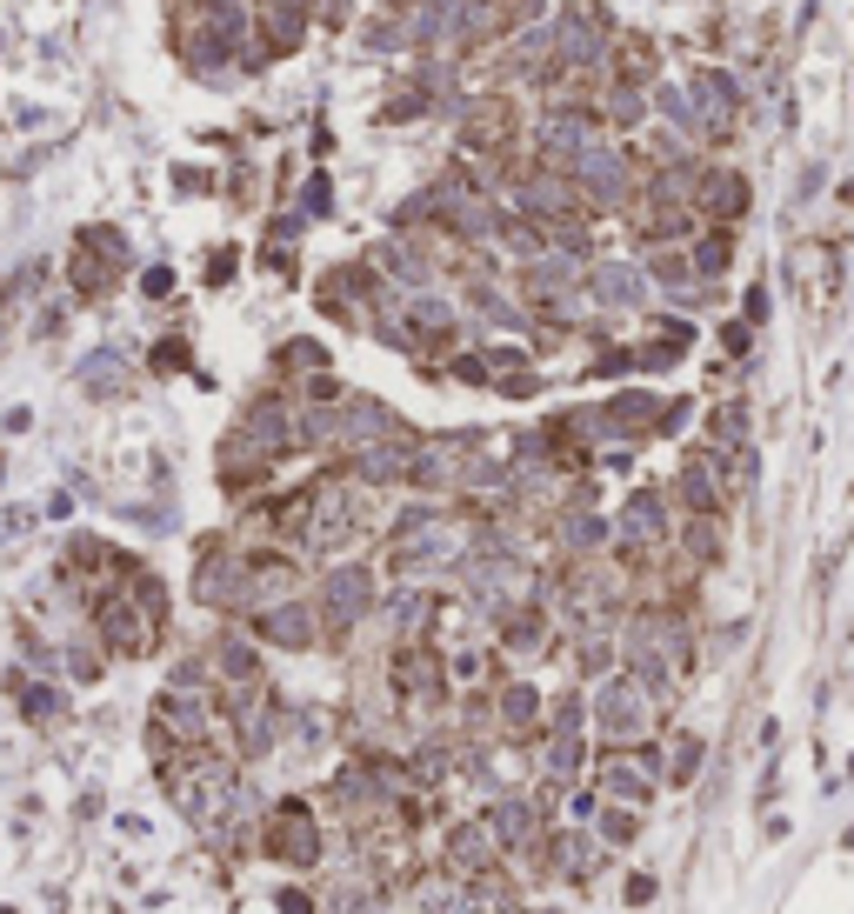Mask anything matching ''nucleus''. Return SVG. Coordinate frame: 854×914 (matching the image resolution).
<instances>
[{"instance_id": "nucleus-22", "label": "nucleus", "mask_w": 854, "mask_h": 914, "mask_svg": "<svg viewBox=\"0 0 854 914\" xmlns=\"http://www.w3.org/2000/svg\"><path fill=\"white\" fill-rule=\"evenodd\" d=\"M541 768H548V788H574L581 768H587V741H581V734H548Z\"/></svg>"}, {"instance_id": "nucleus-29", "label": "nucleus", "mask_w": 854, "mask_h": 914, "mask_svg": "<svg viewBox=\"0 0 854 914\" xmlns=\"http://www.w3.org/2000/svg\"><path fill=\"white\" fill-rule=\"evenodd\" d=\"M634 835H641V814L608 801V808H602V835H594V842H602V848H628Z\"/></svg>"}, {"instance_id": "nucleus-7", "label": "nucleus", "mask_w": 854, "mask_h": 914, "mask_svg": "<svg viewBox=\"0 0 854 914\" xmlns=\"http://www.w3.org/2000/svg\"><path fill=\"white\" fill-rule=\"evenodd\" d=\"M654 788H661V755L654 747H608L602 755V801L641 808Z\"/></svg>"}, {"instance_id": "nucleus-13", "label": "nucleus", "mask_w": 854, "mask_h": 914, "mask_svg": "<svg viewBox=\"0 0 854 914\" xmlns=\"http://www.w3.org/2000/svg\"><path fill=\"white\" fill-rule=\"evenodd\" d=\"M548 874H568V881H594V868H602V842H594L587 835V827H554V835H548Z\"/></svg>"}, {"instance_id": "nucleus-32", "label": "nucleus", "mask_w": 854, "mask_h": 914, "mask_svg": "<svg viewBox=\"0 0 854 914\" xmlns=\"http://www.w3.org/2000/svg\"><path fill=\"white\" fill-rule=\"evenodd\" d=\"M688 554H695V561H715V554H721V521H715V515H695V528H688Z\"/></svg>"}, {"instance_id": "nucleus-34", "label": "nucleus", "mask_w": 854, "mask_h": 914, "mask_svg": "<svg viewBox=\"0 0 854 914\" xmlns=\"http://www.w3.org/2000/svg\"><path fill=\"white\" fill-rule=\"evenodd\" d=\"M602 534H608V528L594 521V515H568V521H561V541H568V548H594Z\"/></svg>"}, {"instance_id": "nucleus-5", "label": "nucleus", "mask_w": 854, "mask_h": 914, "mask_svg": "<svg viewBox=\"0 0 854 914\" xmlns=\"http://www.w3.org/2000/svg\"><path fill=\"white\" fill-rule=\"evenodd\" d=\"M268 827H261V848L281 861V868H321V855H327V842H321V814L307 808V801H274V814H261Z\"/></svg>"}, {"instance_id": "nucleus-4", "label": "nucleus", "mask_w": 854, "mask_h": 914, "mask_svg": "<svg viewBox=\"0 0 854 914\" xmlns=\"http://www.w3.org/2000/svg\"><path fill=\"white\" fill-rule=\"evenodd\" d=\"M587 721H594V734H602L608 747H641V734L654 721V701L641 695L634 675H602V688L587 695Z\"/></svg>"}, {"instance_id": "nucleus-37", "label": "nucleus", "mask_w": 854, "mask_h": 914, "mask_svg": "<svg viewBox=\"0 0 854 914\" xmlns=\"http://www.w3.org/2000/svg\"><path fill=\"white\" fill-rule=\"evenodd\" d=\"M654 894H661V881H654V874H628V901H634V907H648Z\"/></svg>"}, {"instance_id": "nucleus-16", "label": "nucleus", "mask_w": 854, "mask_h": 914, "mask_svg": "<svg viewBox=\"0 0 854 914\" xmlns=\"http://www.w3.org/2000/svg\"><path fill=\"white\" fill-rule=\"evenodd\" d=\"M574 174H581V188L594 201H621L628 194V168H621V154H608V147H581L574 154Z\"/></svg>"}, {"instance_id": "nucleus-44", "label": "nucleus", "mask_w": 854, "mask_h": 914, "mask_svg": "<svg viewBox=\"0 0 854 914\" xmlns=\"http://www.w3.org/2000/svg\"><path fill=\"white\" fill-rule=\"evenodd\" d=\"M541 914H561V907H541Z\"/></svg>"}, {"instance_id": "nucleus-43", "label": "nucleus", "mask_w": 854, "mask_h": 914, "mask_svg": "<svg viewBox=\"0 0 854 914\" xmlns=\"http://www.w3.org/2000/svg\"><path fill=\"white\" fill-rule=\"evenodd\" d=\"M0 914H21V907H0Z\"/></svg>"}, {"instance_id": "nucleus-17", "label": "nucleus", "mask_w": 854, "mask_h": 914, "mask_svg": "<svg viewBox=\"0 0 854 914\" xmlns=\"http://www.w3.org/2000/svg\"><path fill=\"white\" fill-rule=\"evenodd\" d=\"M494 727H501L507 741H528V734L541 727V695H535L528 681H507V688L494 695Z\"/></svg>"}, {"instance_id": "nucleus-42", "label": "nucleus", "mask_w": 854, "mask_h": 914, "mask_svg": "<svg viewBox=\"0 0 854 914\" xmlns=\"http://www.w3.org/2000/svg\"><path fill=\"white\" fill-rule=\"evenodd\" d=\"M327 21H340V0H327Z\"/></svg>"}, {"instance_id": "nucleus-31", "label": "nucleus", "mask_w": 854, "mask_h": 914, "mask_svg": "<svg viewBox=\"0 0 854 914\" xmlns=\"http://www.w3.org/2000/svg\"><path fill=\"white\" fill-rule=\"evenodd\" d=\"M581 727H587V701L581 695H561L548 708V734H581Z\"/></svg>"}, {"instance_id": "nucleus-3", "label": "nucleus", "mask_w": 854, "mask_h": 914, "mask_svg": "<svg viewBox=\"0 0 854 914\" xmlns=\"http://www.w3.org/2000/svg\"><path fill=\"white\" fill-rule=\"evenodd\" d=\"M227 721H234V755H240V761H268L274 747L288 741V701H281L268 681L234 688V701H227Z\"/></svg>"}, {"instance_id": "nucleus-8", "label": "nucleus", "mask_w": 854, "mask_h": 914, "mask_svg": "<svg viewBox=\"0 0 854 914\" xmlns=\"http://www.w3.org/2000/svg\"><path fill=\"white\" fill-rule=\"evenodd\" d=\"M481 827L494 835L501 855H535L541 835H548V814H541L528 794H494V801L481 808Z\"/></svg>"}, {"instance_id": "nucleus-20", "label": "nucleus", "mask_w": 854, "mask_h": 914, "mask_svg": "<svg viewBox=\"0 0 854 914\" xmlns=\"http://www.w3.org/2000/svg\"><path fill=\"white\" fill-rule=\"evenodd\" d=\"M681 494H688L695 515H721V454H701L681 467Z\"/></svg>"}, {"instance_id": "nucleus-14", "label": "nucleus", "mask_w": 854, "mask_h": 914, "mask_svg": "<svg viewBox=\"0 0 854 914\" xmlns=\"http://www.w3.org/2000/svg\"><path fill=\"white\" fill-rule=\"evenodd\" d=\"M254 628H261V641H274V647H294V654L321 641L314 601H281V608H268V614H254Z\"/></svg>"}, {"instance_id": "nucleus-38", "label": "nucleus", "mask_w": 854, "mask_h": 914, "mask_svg": "<svg viewBox=\"0 0 854 914\" xmlns=\"http://www.w3.org/2000/svg\"><path fill=\"white\" fill-rule=\"evenodd\" d=\"M181 361H188V348H181V341H167V348H160V354H154V368H160V374H175V368H181Z\"/></svg>"}, {"instance_id": "nucleus-28", "label": "nucleus", "mask_w": 854, "mask_h": 914, "mask_svg": "<svg viewBox=\"0 0 854 914\" xmlns=\"http://www.w3.org/2000/svg\"><path fill=\"white\" fill-rule=\"evenodd\" d=\"M708 435H715V454H721V448H748V407H741V400L715 407V414H708Z\"/></svg>"}, {"instance_id": "nucleus-41", "label": "nucleus", "mask_w": 854, "mask_h": 914, "mask_svg": "<svg viewBox=\"0 0 854 914\" xmlns=\"http://www.w3.org/2000/svg\"><path fill=\"white\" fill-rule=\"evenodd\" d=\"M568 814H574V827H581V821L594 814V794H568Z\"/></svg>"}, {"instance_id": "nucleus-19", "label": "nucleus", "mask_w": 854, "mask_h": 914, "mask_svg": "<svg viewBox=\"0 0 854 914\" xmlns=\"http://www.w3.org/2000/svg\"><path fill=\"white\" fill-rule=\"evenodd\" d=\"M701 755H708V741H701L695 727H674L667 755H661V781H667V788H688V781L701 775Z\"/></svg>"}, {"instance_id": "nucleus-33", "label": "nucleus", "mask_w": 854, "mask_h": 914, "mask_svg": "<svg viewBox=\"0 0 854 914\" xmlns=\"http://www.w3.org/2000/svg\"><path fill=\"white\" fill-rule=\"evenodd\" d=\"M581 668H587V675H615V641H608V634H587V641H581Z\"/></svg>"}, {"instance_id": "nucleus-35", "label": "nucleus", "mask_w": 854, "mask_h": 914, "mask_svg": "<svg viewBox=\"0 0 854 914\" xmlns=\"http://www.w3.org/2000/svg\"><path fill=\"white\" fill-rule=\"evenodd\" d=\"M654 281H667V287H688V261H681V255H654Z\"/></svg>"}, {"instance_id": "nucleus-15", "label": "nucleus", "mask_w": 854, "mask_h": 914, "mask_svg": "<svg viewBox=\"0 0 854 914\" xmlns=\"http://www.w3.org/2000/svg\"><path fill=\"white\" fill-rule=\"evenodd\" d=\"M615 534L628 541V548H648V541H667V501L654 487H641L634 501L621 508V521H615Z\"/></svg>"}, {"instance_id": "nucleus-2", "label": "nucleus", "mask_w": 854, "mask_h": 914, "mask_svg": "<svg viewBox=\"0 0 854 914\" xmlns=\"http://www.w3.org/2000/svg\"><path fill=\"white\" fill-rule=\"evenodd\" d=\"M454 554H461V528H454V515L407 508V515L394 521V548H387L394 574H427V567H448Z\"/></svg>"}, {"instance_id": "nucleus-23", "label": "nucleus", "mask_w": 854, "mask_h": 914, "mask_svg": "<svg viewBox=\"0 0 854 914\" xmlns=\"http://www.w3.org/2000/svg\"><path fill=\"white\" fill-rule=\"evenodd\" d=\"M214 668L234 688H254V681H261V654H254V641H240V634H221L214 641Z\"/></svg>"}, {"instance_id": "nucleus-40", "label": "nucleus", "mask_w": 854, "mask_h": 914, "mask_svg": "<svg viewBox=\"0 0 854 914\" xmlns=\"http://www.w3.org/2000/svg\"><path fill=\"white\" fill-rule=\"evenodd\" d=\"M141 287H147V294H167V287H175V274H167V268H147Z\"/></svg>"}, {"instance_id": "nucleus-30", "label": "nucleus", "mask_w": 854, "mask_h": 914, "mask_svg": "<svg viewBox=\"0 0 854 914\" xmlns=\"http://www.w3.org/2000/svg\"><path fill=\"white\" fill-rule=\"evenodd\" d=\"M728 261H734V234H728V227H715V234L701 240V255H695V274H721Z\"/></svg>"}, {"instance_id": "nucleus-9", "label": "nucleus", "mask_w": 854, "mask_h": 914, "mask_svg": "<svg viewBox=\"0 0 854 914\" xmlns=\"http://www.w3.org/2000/svg\"><path fill=\"white\" fill-rule=\"evenodd\" d=\"M394 695L414 708H441L448 701V654H435L427 641L394 647Z\"/></svg>"}, {"instance_id": "nucleus-26", "label": "nucleus", "mask_w": 854, "mask_h": 914, "mask_svg": "<svg viewBox=\"0 0 854 914\" xmlns=\"http://www.w3.org/2000/svg\"><path fill=\"white\" fill-rule=\"evenodd\" d=\"M701 207L734 221V214L748 207V188H741V174H708V181H701Z\"/></svg>"}, {"instance_id": "nucleus-39", "label": "nucleus", "mask_w": 854, "mask_h": 914, "mask_svg": "<svg viewBox=\"0 0 854 914\" xmlns=\"http://www.w3.org/2000/svg\"><path fill=\"white\" fill-rule=\"evenodd\" d=\"M274 901H281V914H314V901H307V894H294V888H281Z\"/></svg>"}, {"instance_id": "nucleus-21", "label": "nucleus", "mask_w": 854, "mask_h": 914, "mask_svg": "<svg viewBox=\"0 0 854 914\" xmlns=\"http://www.w3.org/2000/svg\"><path fill=\"white\" fill-rule=\"evenodd\" d=\"M14 708H21V721L54 727V721L67 714V695H60L54 681H27V675H14Z\"/></svg>"}, {"instance_id": "nucleus-18", "label": "nucleus", "mask_w": 854, "mask_h": 914, "mask_svg": "<svg viewBox=\"0 0 854 914\" xmlns=\"http://www.w3.org/2000/svg\"><path fill=\"white\" fill-rule=\"evenodd\" d=\"M407 467H414V441L407 435H387V441H374V448L355 454V474L361 481H401Z\"/></svg>"}, {"instance_id": "nucleus-27", "label": "nucleus", "mask_w": 854, "mask_h": 914, "mask_svg": "<svg viewBox=\"0 0 854 914\" xmlns=\"http://www.w3.org/2000/svg\"><path fill=\"white\" fill-rule=\"evenodd\" d=\"M594 294H602L608 307H634L641 301V274L634 268H594Z\"/></svg>"}, {"instance_id": "nucleus-1", "label": "nucleus", "mask_w": 854, "mask_h": 914, "mask_svg": "<svg viewBox=\"0 0 854 914\" xmlns=\"http://www.w3.org/2000/svg\"><path fill=\"white\" fill-rule=\"evenodd\" d=\"M160 621H167V595H160V580H147V574H141V601H134V588L94 601V628H101V641L114 654H147L160 641Z\"/></svg>"}, {"instance_id": "nucleus-25", "label": "nucleus", "mask_w": 854, "mask_h": 914, "mask_svg": "<svg viewBox=\"0 0 854 914\" xmlns=\"http://www.w3.org/2000/svg\"><path fill=\"white\" fill-rule=\"evenodd\" d=\"M80 387H88L94 400H114L121 387H127V368H121V354H88V361H80Z\"/></svg>"}, {"instance_id": "nucleus-6", "label": "nucleus", "mask_w": 854, "mask_h": 914, "mask_svg": "<svg viewBox=\"0 0 854 914\" xmlns=\"http://www.w3.org/2000/svg\"><path fill=\"white\" fill-rule=\"evenodd\" d=\"M368 608H374V574L368 567H327V580H321V601H314V621H327V634H348L355 621H368Z\"/></svg>"}, {"instance_id": "nucleus-12", "label": "nucleus", "mask_w": 854, "mask_h": 914, "mask_svg": "<svg viewBox=\"0 0 854 914\" xmlns=\"http://www.w3.org/2000/svg\"><path fill=\"white\" fill-rule=\"evenodd\" d=\"M147 727H160L175 747H201V741H207V695L167 688V695L154 701V721H147Z\"/></svg>"}, {"instance_id": "nucleus-24", "label": "nucleus", "mask_w": 854, "mask_h": 914, "mask_svg": "<svg viewBox=\"0 0 854 914\" xmlns=\"http://www.w3.org/2000/svg\"><path fill=\"white\" fill-rule=\"evenodd\" d=\"M501 634H507V647H515V654H535L548 641V614L535 601H515V614H501Z\"/></svg>"}, {"instance_id": "nucleus-11", "label": "nucleus", "mask_w": 854, "mask_h": 914, "mask_svg": "<svg viewBox=\"0 0 854 914\" xmlns=\"http://www.w3.org/2000/svg\"><path fill=\"white\" fill-rule=\"evenodd\" d=\"M494 868H501V848H494V835L481 827V814L454 821L448 827V874L454 881H487Z\"/></svg>"}, {"instance_id": "nucleus-36", "label": "nucleus", "mask_w": 854, "mask_h": 914, "mask_svg": "<svg viewBox=\"0 0 854 914\" xmlns=\"http://www.w3.org/2000/svg\"><path fill=\"white\" fill-rule=\"evenodd\" d=\"M281 361H288V368H321L327 354H321L314 341H288V348H281Z\"/></svg>"}, {"instance_id": "nucleus-10", "label": "nucleus", "mask_w": 854, "mask_h": 914, "mask_svg": "<svg viewBox=\"0 0 854 914\" xmlns=\"http://www.w3.org/2000/svg\"><path fill=\"white\" fill-rule=\"evenodd\" d=\"M194 601L201 608H247V561L227 548H207L194 567Z\"/></svg>"}]
</instances>
